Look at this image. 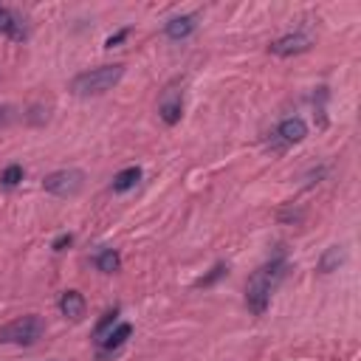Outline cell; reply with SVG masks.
Returning <instances> with one entry per match:
<instances>
[{
  "label": "cell",
  "instance_id": "13",
  "mask_svg": "<svg viewBox=\"0 0 361 361\" xmlns=\"http://www.w3.org/2000/svg\"><path fill=\"white\" fill-rule=\"evenodd\" d=\"M142 180V169L139 167H127V169H121L116 178H113V192H130L135 184Z\"/></svg>",
  "mask_w": 361,
  "mask_h": 361
},
{
  "label": "cell",
  "instance_id": "15",
  "mask_svg": "<svg viewBox=\"0 0 361 361\" xmlns=\"http://www.w3.org/2000/svg\"><path fill=\"white\" fill-rule=\"evenodd\" d=\"M23 180V167L20 164H9L3 172H0V184L3 187H17Z\"/></svg>",
  "mask_w": 361,
  "mask_h": 361
},
{
  "label": "cell",
  "instance_id": "9",
  "mask_svg": "<svg viewBox=\"0 0 361 361\" xmlns=\"http://www.w3.org/2000/svg\"><path fill=\"white\" fill-rule=\"evenodd\" d=\"M195 28H198V17H195V15H180V17H172V20L164 26V34L178 42V40H187Z\"/></svg>",
  "mask_w": 361,
  "mask_h": 361
},
{
  "label": "cell",
  "instance_id": "5",
  "mask_svg": "<svg viewBox=\"0 0 361 361\" xmlns=\"http://www.w3.org/2000/svg\"><path fill=\"white\" fill-rule=\"evenodd\" d=\"M158 116L164 124H178L180 116H184V85L180 82H172L161 90V96H158Z\"/></svg>",
  "mask_w": 361,
  "mask_h": 361
},
{
  "label": "cell",
  "instance_id": "2",
  "mask_svg": "<svg viewBox=\"0 0 361 361\" xmlns=\"http://www.w3.org/2000/svg\"><path fill=\"white\" fill-rule=\"evenodd\" d=\"M121 76H124V65H119V62L82 71L71 79V94L74 96H102L121 82Z\"/></svg>",
  "mask_w": 361,
  "mask_h": 361
},
{
  "label": "cell",
  "instance_id": "18",
  "mask_svg": "<svg viewBox=\"0 0 361 361\" xmlns=\"http://www.w3.org/2000/svg\"><path fill=\"white\" fill-rule=\"evenodd\" d=\"M127 34H130V31H127V28H121L119 34H113V37H108V40H105V49H116V45H119V42H124V40H127Z\"/></svg>",
  "mask_w": 361,
  "mask_h": 361
},
{
  "label": "cell",
  "instance_id": "10",
  "mask_svg": "<svg viewBox=\"0 0 361 361\" xmlns=\"http://www.w3.org/2000/svg\"><path fill=\"white\" fill-rule=\"evenodd\" d=\"M130 336H133V325H130V322H121V325H116L110 333H105V336H102L96 344L102 347V355H108V353L119 350V347H121V344H124Z\"/></svg>",
  "mask_w": 361,
  "mask_h": 361
},
{
  "label": "cell",
  "instance_id": "1",
  "mask_svg": "<svg viewBox=\"0 0 361 361\" xmlns=\"http://www.w3.org/2000/svg\"><path fill=\"white\" fill-rule=\"evenodd\" d=\"M285 268H288L285 257H274L271 262H265L262 268L254 271V277H251L249 285H246V305H249V310H251L254 316H262V313H265V308H268V302H271V291H274L277 283L285 277Z\"/></svg>",
  "mask_w": 361,
  "mask_h": 361
},
{
  "label": "cell",
  "instance_id": "4",
  "mask_svg": "<svg viewBox=\"0 0 361 361\" xmlns=\"http://www.w3.org/2000/svg\"><path fill=\"white\" fill-rule=\"evenodd\" d=\"M42 190L54 198H74L85 190V172L82 169H57L51 175H45Z\"/></svg>",
  "mask_w": 361,
  "mask_h": 361
},
{
  "label": "cell",
  "instance_id": "14",
  "mask_svg": "<svg viewBox=\"0 0 361 361\" xmlns=\"http://www.w3.org/2000/svg\"><path fill=\"white\" fill-rule=\"evenodd\" d=\"M342 260H344V251H342L339 246H330V249L322 254V260H319V271H322V274H330V271L339 268Z\"/></svg>",
  "mask_w": 361,
  "mask_h": 361
},
{
  "label": "cell",
  "instance_id": "16",
  "mask_svg": "<svg viewBox=\"0 0 361 361\" xmlns=\"http://www.w3.org/2000/svg\"><path fill=\"white\" fill-rule=\"evenodd\" d=\"M226 271H229V268H226V262H217L203 280H198V288H209V285H215L220 277H226Z\"/></svg>",
  "mask_w": 361,
  "mask_h": 361
},
{
  "label": "cell",
  "instance_id": "20",
  "mask_svg": "<svg viewBox=\"0 0 361 361\" xmlns=\"http://www.w3.org/2000/svg\"><path fill=\"white\" fill-rule=\"evenodd\" d=\"M9 119H12V108H0V127H3V124H9Z\"/></svg>",
  "mask_w": 361,
  "mask_h": 361
},
{
  "label": "cell",
  "instance_id": "11",
  "mask_svg": "<svg viewBox=\"0 0 361 361\" xmlns=\"http://www.w3.org/2000/svg\"><path fill=\"white\" fill-rule=\"evenodd\" d=\"M0 34H6V37H12V40H17V42L26 40V26H23V20H20L12 9H6V6H0Z\"/></svg>",
  "mask_w": 361,
  "mask_h": 361
},
{
  "label": "cell",
  "instance_id": "19",
  "mask_svg": "<svg viewBox=\"0 0 361 361\" xmlns=\"http://www.w3.org/2000/svg\"><path fill=\"white\" fill-rule=\"evenodd\" d=\"M71 243H74V235H62L54 240V251H65V246H71Z\"/></svg>",
  "mask_w": 361,
  "mask_h": 361
},
{
  "label": "cell",
  "instance_id": "12",
  "mask_svg": "<svg viewBox=\"0 0 361 361\" xmlns=\"http://www.w3.org/2000/svg\"><path fill=\"white\" fill-rule=\"evenodd\" d=\"M94 265L102 271V274H116V271L121 268V257L113 249H99L94 254Z\"/></svg>",
  "mask_w": 361,
  "mask_h": 361
},
{
  "label": "cell",
  "instance_id": "17",
  "mask_svg": "<svg viewBox=\"0 0 361 361\" xmlns=\"http://www.w3.org/2000/svg\"><path fill=\"white\" fill-rule=\"evenodd\" d=\"M116 316H119V310H108L105 316H102V322L96 325V330H94V336H96V342L105 336V330L110 328V325H116Z\"/></svg>",
  "mask_w": 361,
  "mask_h": 361
},
{
  "label": "cell",
  "instance_id": "3",
  "mask_svg": "<svg viewBox=\"0 0 361 361\" xmlns=\"http://www.w3.org/2000/svg\"><path fill=\"white\" fill-rule=\"evenodd\" d=\"M45 325L37 313H28V316H20V319L9 322L0 328V342H6V344H20V347H31L37 344V339L42 336Z\"/></svg>",
  "mask_w": 361,
  "mask_h": 361
},
{
  "label": "cell",
  "instance_id": "7",
  "mask_svg": "<svg viewBox=\"0 0 361 361\" xmlns=\"http://www.w3.org/2000/svg\"><path fill=\"white\" fill-rule=\"evenodd\" d=\"M274 135L283 142V147H291V144L305 142V135H308V124H305V119L291 116V119H283V121H280V127H277V133H274Z\"/></svg>",
  "mask_w": 361,
  "mask_h": 361
},
{
  "label": "cell",
  "instance_id": "6",
  "mask_svg": "<svg viewBox=\"0 0 361 361\" xmlns=\"http://www.w3.org/2000/svg\"><path fill=\"white\" fill-rule=\"evenodd\" d=\"M310 49H313V37L302 34V31L285 34V37H280V40H274V42L268 45V51L274 54V57H296V54H305Z\"/></svg>",
  "mask_w": 361,
  "mask_h": 361
},
{
  "label": "cell",
  "instance_id": "8",
  "mask_svg": "<svg viewBox=\"0 0 361 361\" xmlns=\"http://www.w3.org/2000/svg\"><path fill=\"white\" fill-rule=\"evenodd\" d=\"M85 296L79 294V291H65L62 296H60V310H62V316L65 319H71V322H82V316H85Z\"/></svg>",
  "mask_w": 361,
  "mask_h": 361
}]
</instances>
